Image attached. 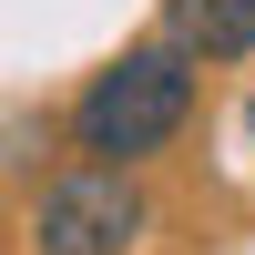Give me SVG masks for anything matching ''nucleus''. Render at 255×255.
I'll use <instances>...</instances> for the list:
<instances>
[{
  "label": "nucleus",
  "instance_id": "f257e3e1",
  "mask_svg": "<svg viewBox=\"0 0 255 255\" xmlns=\"http://www.w3.org/2000/svg\"><path fill=\"white\" fill-rule=\"evenodd\" d=\"M194 102H204V61L184 51L174 31H153V41H123V51L61 102V143H72L82 163L143 174L153 153H174V143L194 133Z\"/></svg>",
  "mask_w": 255,
  "mask_h": 255
},
{
  "label": "nucleus",
  "instance_id": "f03ea898",
  "mask_svg": "<svg viewBox=\"0 0 255 255\" xmlns=\"http://www.w3.org/2000/svg\"><path fill=\"white\" fill-rule=\"evenodd\" d=\"M143 235H153V194H143V174H123V163H82V153L31 194V225H20L31 255H133Z\"/></svg>",
  "mask_w": 255,
  "mask_h": 255
},
{
  "label": "nucleus",
  "instance_id": "7ed1b4c3",
  "mask_svg": "<svg viewBox=\"0 0 255 255\" xmlns=\"http://www.w3.org/2000/svg\"><path fill=\"white\" fill-rule=\"evenodd\" d=\"M163 31L194 61H255V0H163Z\"/></svg>",
  "mask_w": 255,
  "mask_h": 255
},
{
  "label": "nucleus",
  "instance_id": "20e7f679",
  "mask_svg": "<svg viewBox=\"0 0 255 255\" xmlns=\"http://www.w3.org/2000/svg\"><path fill=\"white\" fill-rule=\"evenodd\" d=\"M245 133H255V102H245Z\"/></svg>",
  "mask_w": 255,
  "mask_h": 255
}]
</instances>
